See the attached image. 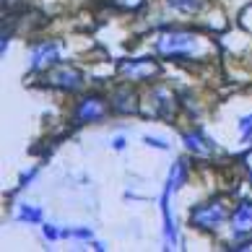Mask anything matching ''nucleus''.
<instances>
[{
    "label": "nucleus",
    "instance_id": "obj_1",
    "mask_svg": "<svg viewBox=\"0 0 252 252\" xmlns=\"http://www.w3.org/2000/svg\"><path fill=\"white\" fill-rule=\"evenodd\" d=\"M198 44H200V39L190 32H169V34L158 36L156 50L164 58H190L198 50Z\"/></svg>",
    "mask_w": 252,
    "mask_h": 252
},
{
    "label": "nucleus",
    "instance_id": "obj_2",
    "mask_svg": "<svg viewBox=\"0 0 252 252\" xmlns=\"http://www.w3.org/2000/svg\"><path fill=\"white\" fill-rule=\"evenodd\" d=\"M190 221L198 229H219L226 221V205L221 200L208 203V205H198V208L190 211Z\"/></svg>",
    "mask_w": 252,
    "mask_h": 252
},
{
    "label": "nucleus",
    "instance_id": "obj_3",
    "mask_svg": "<svg viewBox=\"0 0 252 252\" xmlns=\"http://www.w3.org/2000/svg\"><path fill=\"white\" fill-rule=\"evenodd\" d=\"M50 83H55L60 89H68V91H76L83 86V76L73 68H58L50 73Z\"/></svg>",
    "mask_w": 252,
    "mask_h": 252
},
{
    "label": "nucleus",
    "instance_id": "obj_4",
    "mask_svg": "<svg viewBox=\"0 0 252 252\" xmlns=\"http://www.w3.org/2000/svg\"><path fill=\"white\" fill-rule=\"evenodd\" d=\"M101 117H104V101L101 99H83L76 109L78 123H96Z\"/></svg>",
    "mask_w": 252,
    "mask_h": 252
},
{
    "label": "nucleus",
    "instance_id": "obj_5",
    "mask_svg": "<svg viewBox=\"0 0 252 252\" xmlns=\"http://www.w3.org/2000/svg\"><path fill=\"white\" fill-rule=\"evenodd\" d=\"M120 73L125 78H133V81H141V78H148L156 73V65L148 63V60H133V63H123L120 65Z\"/></svg>",
    "mask_w": 252,
    "mask_h": 252
},
{
    "label": "nucleus",
    "instance_id": "obj_6",
    "mask_svg": "<svg viewBox=\"0 0 252 252\" xmlns=\"http://www.w3.org/2000/svg\"><path fill=\"white\" fill-rule=\"evenodd\" d=\"M58 60V44H39L34 52H32V70H42V68H50V65Z\"/></svg>",
    "mask_w": 252,
    "mask_h": 252
},
{
    "label": "nucleus",
    "instance_id": "obj_7",
    "mask_svg": "<svg viewBox=\"0 0 252 252\" xmlns=\"http://www.w3.org/2000/svg\"><path fill=\"white\" fill-rule=\"evenodd\" d=\"M231 223H234L231 229H234L237 237L252 234V203H242L234 213V219H231Z\"/></svg>",
    "mask_w": 252,
    "mask_h": 252
},
{
    "label": "nucleus",
    "instance_id": "obj_8",
    "mask_svg": "<svg viewBox=\"0 0 252 252\" xmlns=\"http://www.w3.org/2000/svg\"><path fill=\"white\" fill-rule=\"evenodd\" d=\"M185 177H188V166H185V161H177V164L172 166V172H169V180H166L164 192H166V195H172V192L185 182Z\"/></svg>",
    "mask_w": 252,
    "mask_h": 252
},
{
    "label": "nucleus",
    "instance_id": "obj_9",
    "mask_svg": "<svg viewBox=\"0 0 252 252\" xmlns=\"http://www.w3.org/2000/svg\"><path fill=\"white\" fill-rule=\"evenodd\" d=\"M182 141H185V146H188L190 151H195L198 156H208V154L213 151L211 146H205L208 141H205L200 133H185V135H182Z\"/></svg>",
    "mask_w": 252,
    "mask_h": 252
},
{
    "label": "nucleus",
    "instance_id": "obj_10",
    "mask_svg": "<svg viewBox=\"0 0 252 252\" xmlns=\"http://www.w3.org/2000/svg\"><path fill=\"white\" fill-rule=\"evenodd\" d=\"M174 11H182V13H195L203 8V0H166Z\"/></svg>",
    "mask_w": 252,
    "mask_h": 252
},
{
    "label": "nucleus",
    "instance_id": "obj_11",
    "mask_svg": "<svg viewBox=\"0 0 252 252\" xmlns=\"http://www.w3.org/2000/svg\"><path fill=\"white\" fill-rule=\"evenodd\" d=\"M117 99H120V101H115V104H112L117 112H133V109H135V101L130 104V99H133V94H130V91H127V94H117Z\"/></svg>",
    "mask_w": 252,
    "mask_h": 252
},
{
    "label": "nucleus",
    "instance_id": "obj_12",
    "mask_svg": "<svg viewBox=\"0 0 252 252\" xmlns=\"http://www.w3.org/2000/svg\"><path fill=\"white\" fill-rule=\"evenodd\" d=\"M239 135L245 141H252V115H245L239 120Z\"/></svg>",
    "mask_w": 252,
    "mask_h": 252
},
{
    "label": "nucleus",
    "instance_id": "obj_13",
    "mask_svg": "<svg viewBox=\"0 0 252 252\" xmlns=\"http://www.w3.org/2000/svg\"><path fill=\"white\" fill-rule=\"evenodd\" d=\"M42 219V211L39 208H24L21 213H18V221H32V223H36Z\"/></svg>",
    "mask_w": 252,
    "mask_h": 252
},
{
    "label": "nucleus",
    "instance_id": "obj_14",
    "mask_svg": "<svg viewBox=\"0 0 252 252\" xmlns=\"http://www.w3.org/2000/svg\"><path fill=\"white\" fill-rule=\"evenodd\" d=\"M112 3H115L117 8H125V11H133V8H138L143 0H112Z\"/></svg>",
    "mask_w": 252,
    "mask_h": 252
},
{
    "label": "nucleus",
    "instance_id": "obj_15",
    "mask_svg": "<svg viewBox=\"0 0 252 252\" xmlns=\"http://www.w3.org/2000/svg\"><path fill=\"white\" fill-rule=\"evenodd\" d=\"M44 237H47V239H58V237H60V231L55 229V226H44Z\"/></svg>",
    "mask_w": 252,
    "mask_h": 252
},
{
    "label": "nucleus",
    "instance_id": "obj_16",
    "mask_svg": "<svg viewBox=\"0 0 252 252\" xmlns=\"http://www.w3.org/2000/svg\"><path fill=\"white\" fill-rule=\"evenodd\" d=\"M146 143H148V146H156V148H169L164 141H154V138H146Z\"/></svg>",
    "mask_w": 252,
    "mask_h": 252
}]
</instances>
